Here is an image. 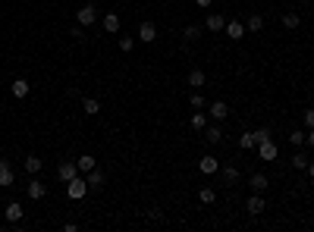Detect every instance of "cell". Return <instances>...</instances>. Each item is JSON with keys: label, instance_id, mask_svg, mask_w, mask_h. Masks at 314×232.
<instances>
[{"label": "cell", "instance_id": "obj_1", "mask_svg": "<svg viewBox=\"0 0 314 232\" xmlns=\"http://www.w3.org/2000/svg\"><path fill=\"white\" fill-rule=\"evenodd\" d=\"M88 192H91V188H88V179H82V176H76V179L66 182V194H69L73 201H82Z\"/></svg>", "mask_w": 314, "mask_h": 232}, {"label": "cell", "instance_id": "obj_2", "mask_svg": "<svg viewBox=\"0 0 314 232\" xmlns=\"http://www.w3.org/2000/svg\"><path fill=\"white\" fill-rule=\"evenodd\" d=\"M76 19H79V26H95V22H98V6H91V4H85L82 10H79V13H76Z\"/></svg>", "mask_w": 314, "mask_h": 232}, {"label": "cell", "instance_id": "obj_3", "mask_svg": "<svg viewBox=\"0 0 314 232\" xmlns=\"http://www.w3.org/2000/svg\"><path fill=\"white\" fill-rule=\"evenodd\" d=\"M79 176V166H76V160H66V164L57 166V179L60 182H69V179H76Z\"/></svg>", "mask_w": 314, "mask_h": 232}, {"label": "cell", "instance_id": "obj_4", "mask_svg": "<svg viewBox=\"0 0 314 232\" xmlns=\"http://www.w3.org/2000/svg\"><path fill=\"white\" fill-rule=\"evenodd\" d=\"M22 216H26L22 204H19V201H10V204H7V223H10V226H19Z\"/></svg>", "mask_w": 314, "mask_h": 232}, {"label": "cell", "instance_id": "obj_5", "mask_svg": "<svg viewBox=\"0 0 314 232\" xmlns=\"http://www.w3.org/2000/svg\"><path fill=\"white\" fill-rule=\"evenodd\" d=\"M26 192H29V198H32V201H44V198H48V185H44L41 179H32Z\"/></svg>", "mask_w": 314, "mask_h": 232}, {"label": "cell", "instance_id": "obj_6", "mask_svg": "<svg viewBox=\"0 0 314 232\" xmlns=\"http://www.w3.org/2000/svg\"><path fill=\"white\" fill-rule=\"evenodd\" d=\"M138 41H145V44L157 41V26L154 22H142V26H138Z\"/></svg>", "mask_w": 314, "mask_h": 232}, {"label": "cell", "instance_id": "obj_7", "mask_svg": "<svg viewBox=\"0 0 314 232\" xmlns=\"http://www.w3.org/2000/svg\"><path fill=\"white\" fill-rule=\"evenodd\" d=\"M85 179H88V188H91V192H101V188H104V170H101V166L88 170Z\"/></svg>", "mask_w": 314, "mask_h": 232}, {"label": "cell", "instance_id": "obj_8", "mask_svg": "<svg viewBox=\"0 0 314 232\" xmlns=\"http://www.w3.org/2000/svg\"><path fill=\"white\" fill-rule=\"evenodd\" d=\"M198 170L204 172V176H214V172L220 170V160H217V157H211V154H207V157H201V160H198Z\"/></svg>", "mask_w": 314, "mask_h": 232}, {"label": "cell", "instance_id": "obj_9", "mask_svg": "<svg viewBox=\"0 0 314 232\" xmlns=\"http://www.w3.org/2000/svg\"><path fill=\"white\" fill-rule=\"evenodd\" d=\"M245 210L251 214V216H258V214H264V198H261V192H254L251 198L245 201Z\"/></svg>", "mask_w": 314, "mask_h": 232}, {"label": "cell", "instance_id": "obj_10", "mask_svg": "<svg viewBox=\"0 0 314 232\" xmlns=\"http://www.w3.org/2000/svg\"><path fill=\"white\" fill-rule=\"evenodd\" d=\"M258 157H261V160H276V144H273V138H267V142L258 144Z\"/></svg>", "mask_w": 314, "mask_h": 232}, {"label": "cell", "instance_id": "obj_11", "mask_svg": "<svg viewBox=\"0 0 314 232\" xmlns=\"http://www.w3.org/2000/svg\"><path fill=\"white\" fill-rule=\"evenodd\" d=\"M223 32L229 34L232 41H239V38H245V34H248V32H245V26H242V22H236V19H232V22H226V28H223Z\"/></svg>", "mask_w": 314, "mask_h": 232}, {"label": "cell", "instance_id": "obj_12", "mask_svg": "<svg viewBox=\"0 0 314 232\" xmlns=\"http://www.w3.org/2000/svg\"><path fill=\"white\" fill-rule=\"evenodd\" d=\"M207 113H211L214 120H226V116H229V107H226V100H214L211 107H207Z\"/></svg>", "mask_w": 314, "mask_h": 232}, {"label": "cell", "instance_id": "obj_13", "mask_svg": "<svg viewBox=\"0 0 314 232\" xmlns=\"http://www.w3.org/2000/svg\"><path fill=\"white\" fill-rule=\"evenodd\" d=\"M13 182H16V176H13V170H10V164H7V160H0V185L10 188Z\"/></svg>", "mask_w": 314, "mask_h": 232}, {"label": "cell", "instance_id": "obj_14", "mask_svg": "<svg viewBox=\"0 0 314 232\" xmlns=\"http://www.w3.org/2000/svg\"><path fill=\"white\" fill-rule=\"evenodd\" d=\"M101 26H104V32L116 34V32H120V16H116V13H107V16L101 19Z\"/></svg>", "mask_w": 314, "mask_h": 232}, {"label": "cell", "instance_id": "obj_15", "mask_svg": "<svg viewBox=\"0 0 314 232\" xmlns=\"http://www.w3.org/2000/svg\"><path fill=\"white\" fill-rule=\"evenodd\" d=\"M217 172H220V179H223L226 185H236V182H239V170H236V166H220Z\"/></svg>", "mask_w": 314, "mask_h": 232}, {"label": "cell", "instance_id": "obj_16", "mask_svg": "<svg viewBox=\"0 0 314 232\" xmlns=\"http://www.w3.org/2000/svg\"><path fill=\"white\" fill-rule=\"evenodd\" d=\"M226 28V19L220 16V13H211L207 16V32H223Z\"/></svg>", "mask_w": 314, "mask_h": 232}, {"label": "cell", "instance_id": "obj_17", "mask_svg": "<svg viewBox=\"0 0 314 232\" xmlns=\"http://www.w3.org/2000/svg\"><path fill=\"white\" fill-rule=\"evenodd\" d=\"M248 185H251V192H264L267 185H270V179H267L264 172H254V176L248 179Z\"/></svg>", "mask_w": 314, "mask_h": 232}, {"label": "cell", "instance_id": "obj_18", "mask_svg": "<svg viewBox=\"0 0 314 232\" xmlns=\"http://www.w3.org/2000/svg\"><path fill=\"white\" fill-rule=\"evenodd\" d=\"M29 91H32L29 78H16L13 82V98H29Z\"/></svg>", "mask_w": 314, "mask_h": 232}, {"label": "cell", "instance_id": "obj_19", "mask_svg": "<svg viewBox=\"0 0 314 232\" xmlns=\"http://www.w3.org/2000/svg\"><path fill=\"white\" fill-rule=\"evenodd\" d=\"M204 138H207L211 144H220V142H223V129H220V126H207V129H204Z\"/></svg>", "mask_w": 314, "mask_h": 232}, {"label": "cell", "instance_id": "obj_20", "mask_svg": "<svg viewBox=\"0 0 314 232\" xmlns=\"http://www.w3.org/2000/svg\"><path fill=\"white\" fill-rule=\"evenodd\" d=\"M82 113H85V116H98V113H101V100L85 98V100H82Z\"/></svg>", "mask_w": 314, "mask_h": 232}, {"label": "cell", "instance_id": "obj_21", "mask_svg": "<svg viewBox=\"0 0 314 232\" xmlns=\"http://www.w3.org/2000/svg\"><path fill=\"white\" fill-rule=\"evenodd\" d=\"M76 166H79V172H88V170H95V166H98V160L91 157V154H82V157L76 160Z\"/></svg>", "mask_w": 314, "mask_h": 232}, {"label": "cell", "instance_id": "obj_22", "mask_svg": "<svg viewBox=\"0 0 314 232\" xmlns=\"http://www.w3.org/2000/svg\"><path fill=\"white\" fill-rule=\"evenodd\" d=\"M239 148H242V150L258 148V138H254V132H242V135H239Z\"/></svg>", "mask_w": 314, "mask_h": 232}, {"label": "cell", "instance_id": "obj_23", "mask_svg": "<svg viewBox=\"0 0 314 232\" xmlns=\"http://www.w3.org/2000/svg\"><path fill=\"white\" fill-rule=\"evenodd\" d=\"M189 126H192L195 132H204V129H207V116H204L201 110H198V113H192V122H189Z\"/></svg>", "mask_w": 314, "mask_h": 232}, {"label": "cell", "instance_id": "obj_24", "mask_svg": "<svg viewBox=\"0 0 314 232\" xmlns=\"http://www.w3.org/2000/svg\"><path fill=\"white\" fill-rule=\"evenodd\" d=\"M264 28V19L258 16V13H251L248 19H245V32H261Z\"/></svg>", "mask_w": 314, "mask_h": 232}, {"label": "cell", "instance_id": "obj_25", "mask_svg": "<svg viewBox=\"0 0 314 232\" xmlns=\"http://www.w3.org/2000/svg\"><path fill=\"white\" fill-rule=\"evenodd\" d=\"M26 172H29V176H35V172H41V157L29 154V157H26Z\"/></svg>", "mask_w": 314, "mask_h": 232}, {"label": "cell", "instance_id": "obj_26", "mask_svg": "<svg viewBox=\"0 0 314 232\" xmlns=\"http://www.w3.org/2000/svg\"><path fill=\"white\" fill-rule=\"evenodd\" d=\"M204 82H207V76L201 72V69H192V72H189V85H192V88H201Z\"/></svg>", "mask_w": 314, "mask_h": 232}, {"label": "cell", "instance_id": "obj_27", "mask_svg": "<svg viewBox=\"0 0 314 232\" xmlns=\"http://www.w3.org/2000/svg\"><path fill=\"white\" fill-rule=\"evenodd\" d=\"M308 164H311V160H308L305 150H295V154H292V166L295 170H308Z\"/></svg>", "mask_w": 314, "mask_h": 232}, {"label": "cell", "instance_id": "obj_28", "mask_svg": "<svg viewBox=\"0 0 314 232\" xmlns=\"http://www.w3.org/2000/svg\"><path fill=\"white\" fill-rule=\"evenodd\" d=\"M198 201H201V204H207V207H211V204L217 201V192H214V188H201V192H198Z\"/></svg>", "mask_w": 314, "mask_h": 232}, {"label": "cell", "instance_id": "obj_29", "mask_svg": "<svg viewBox=\"0 0 314 232\" xmlns=\"http://www.w3.org/2000/svg\"><path fill=\"white\" fill-rule=\"evenodd\" d=\"M182 38H185V41H198V38H201V28H198V26H185V28H182Z\"/></svg>", "mask_w": 314, "mask_h": 232}, {"label": "cell", "instance_id": "obj_30", "mask_svg": "<svg viewBox=\"0 0 314 232\" xmlns=\"http://www.w3.org/2000/svg\"><path fill=\"white\" fill-rule=\"evenodd\" d=\"M305 138H308V132H301V129H295V132H289V142H292L295 148H301V144H305Z\"/></svg>", "mask_w": 314, "mask_h": 232}, {"label": "cell", "instance_id": "obj_31", "mask_svg": "<svg viewBox=\"0 0 314 232\" xmlns=\"http://www.w3.org/2000/svg\"><path fill=\"white\" fill-rule=\"evenodd\" d=\"M283 26H286V28H298V16H295V13H286V16H283Z\"/></svg>", "mask_w": 314, "mask_h": 232}, {"label": "cell", "instance_id": "obj_32", "mask_svg": "<svg viewBox=\"0 0 314 232\" xmlns=\"http://www.w3.org/2000/svg\"><path fill=\"white\" fill-rule=\"evenodd\" d=\"M132 44H135V41L129 38V34H123V38H120V50H123V54H129V50H132Z\"/></svg>", "mask_w": 314, "mask_h": 232}, {"label": "cell", "instance_id": "obj_33", "mask_svg": "<svg viewBox=\"0 0 314 232\" xmlns=\"http://www.w3.org/2000/svg\"><path fill=\"white\" fill-rule=\"evenodd\" d=\"M189 104H192V107H195V110H201V107H204V104H207V100H204V98L198 94V91H195V94L189 98Z\"/></svg>", "mask_w": 314, "mask_h": 232}, {"label": "cell", "instance_id": "obj_34", "mask_svg": "<svg viewBox=\"0 0 314 232\" xmlns=\"http://www.w3.org/2000/svg\"><path fill=\"white\" fill-rule=\"evenodd\" d=\"M69 34H73L76 41H82L85 38V26H73V28H69Z\"/></svg>", "mask_w": 314, "mask_h": 232}, {"label": "cell", "instance_id": "obj_35", "mask_svg": "<svg viewBox=\"0 0 314 232\" xmlns=\"http://www.w3.org/2000/svg\"><path fill=\"white\" fill-rule=\"evenodd\" d=\"M254 138H258V144L267 142V138H270V129H258V132H254Z\"/></svg>", "mask_w": 314, "mask_h": 232}, {"label": "cell", "instance_id": "obj_36", "mask_svg": "<svg viewBox=\"0 0 314 232\" xmlns=\"http://www.w3.org/2000/svg\"><path fill=\"white\" fill-rule=\"evenodd\" d=\"M305 126H308V129H314V110H305Z\"/></svg>", "mask_w": 314, "mask_h": 232}, {"label": "cell", "instance_id": "obj_37", "mask_svg": "<svg viewBox=\"0 0 314 232\" xmlns=\"http://www.w3.org/2000/svg\"><path fill=\"white\" fill-rule=\"evenodd\" d=\"M148 220H164V214H160L157 207H154V210H148Z\"/></svg>", "mask_w": 314, "mask_h": 232}, {"label": "cell", "instance_id": "obj_38", "mask_svg": "<svg viewBox=\"0 0 314 232\" xmlns=\"http://www.w3.org/2000/svg\"><path fill=\"white\" fill-rule=\"evenodd\" d=\"M305 142H308V144L314 148V129H308V138H305Z\"/></svg>", "mask_w": 314, "mask_h": 232}, {"label": "cell", "instance_id": "obj_39", "mask_svg": "<svg viewBox=\"0 0 314 232\" xmlns=\"http://www.w3.org/2000/svg\"><path fill=\"white\" fill-rule=\"evenodd\" d=\"M195 4H198V6H211L214 0H195Z\"/></svg>", "mask_w": 314, "mask_h": 232}, {"label": "cell", "instance_id": "obj_40", "mask_svg": "<svg viewBox=\"0 0 314 232\" xmlns=\"http://www.w3.org/2000/svg\"><path fill=\"white\" fill-rule=\"evenodd\" d=\"M308 176L314 179V160H311V164H308Z\"/></svg>", "mask_w": 314, "mask_h": 232}]
</instances>
